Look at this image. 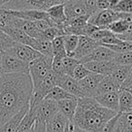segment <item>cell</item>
I'll list each match as a JSON object with an SVG mask.
<instances>
[{"label": "cell", "instance_id": "e575fe53", "mask_svg": "<svg viewBox=\"0 0 132 132\" xmlns=\"http://www.w3.org/2000/svg\"><path fill=\"white\" fill-rule=\"evenodd\" d=\"M114 62L117 64H120V65L132 66V51L117 53Z\"/></svg>", "mask_w": 132, "mask_h": 132}, {"label": "cell", "instance_id": "7a4b0ae2", "mask_svg": "<svg viewBox=\"0 0 132 132\" xmlns=\"http://www.w3.org/2000/svg\"><path fill=\"white\" fill-rule=\"evenodd\" d=\"M119 112L102 107L94 98L78 99L73 124L88 132H100L104 125Z\"/></svg>", "mask_w": 132, "mask_h": 132}, {"label": "cell", "instance_id": "11a10c76", "mask_svg": "<svg viewBox=\"0 0 132 132\" xmlns=\"http://www.w3.org/2000/svg\"><path fill=\"white\" fill-rule=\"evenodd\" d=\"M29 132H33V128H32V129L31 130H30V131Z\"/></svg>", "mask_w": 132, "mask_h": 132}, {"label": "cell", "instance_id": "4316f807", "mask_svg": "<svg viewBox=\"0 0 132 132\" xmlns=\"http://www.w3.org/2000/svg\"><path fill=\"white\" fill-rule=\"evenodd\" d=\"M132 66L129 65H120V64H117L114 67V69L112 70L110 76L120 85V87L122 86V84L125 82V81L127 80L128 76V73L130 72Z\"/></svg>", "mask_w": 132, "mask_h": 132}, {"label": "cell", "instance_id": "5b68a950", "mask_svg": "<svg viewBox=\"0 0 132 132\" xmlns=\"http://www.w3.org/2000/svg\"><path fill=\"white\" fill-rule=\"evenodd\" d=\"M55 86H57V75L53 71H51L49 74L44 79V81L36 88L33 89V94L30 101L29 108H35L38 106L39 103L48 95V93Z\"/></svg>", "mask_w": 132, "mask_h": 132}, {"label": "cell", "instance_id": "ba28073f", "mask_svg": "<svg viewBox=\"0 0 132 132\" xmlns=\"http://www.w3.org/2000/svg\"><path fill=\"white\" fill-rule=\"evenodd\" d=\"M119 19V13L111 9L101 10L90 15L88 23L100 28H107L111 23Z\"/></svg>", "mask_w": 132, "mask_h": 132}, {"label": "cell", "instance_id": "f546056e", "mask_svg": "<svg viewBox=\"0 0 132 132\" xmlns=\"http://www.w3.org/2000/svg\"><path fill=\"white\" fill-rule=\"evenodd\" d=\"M63 41L67 56L72 57L74 51L77 48L78 42H79V36L74 35H63Z\"/></svg>", "mask_w": 132, "mask_h": 132}, {"label": "cell", "instance_id": "3957f363", "mask_svg": "<svg viewBox=\"0 0 132 132\" xmlns=\"http://www.w3.org/2000/svg\"><path fill=\"white\" fill-rule=\"evenodd\" d=\"M53 60V57L41 55L29 63V75L34 89L36 88L52 71Z\"/></svg>", "mask_w": 132, "mask_h": 132}, {"label": "cell", "instance_id": "d6a6232c", "mask_svg": "<svg viewBox=\"0 0 132 132\" xmlns=\"http://www.w3.org/2000/svg\"><path fill=\"white\" fill-rule=\"evenodd\" d=\"M62 63H63V66H64L65 73L67 74V75L72 76L74 70H75L76 67L81 63V62H80L78 59L73 58V57L66 56L62 59Z\"/></svg>", "mask_w": 132, "mask_h": 132}, {"label": "cell", "instance_id": "7dc6e473", "mask_svg": "<svg viewBox=\"0 0 132 132\" xmlns=\"http://www.w3.org/2000/svg\"><path fill=\"white\" fill-rule=\"evenodd\" d=\"M96 7L98 11L110 9V0H97Z\"/></svg>", "mask_w": 132, "mask_h": 132}, {"label": "cell", "instance_id": "9f6ffc18", "mask_svg": "<svg viewBox=\"0 0 132 132\" xmlns=\"http://www.w3.org/2000/svg\"><path fill=\"white\" fill-rule=\"evenodd\" d=\"M1 74H2V73H1V72H0V78H1Z\"/></svg>", "mask_w": 132, "mask_h": 132}, {"label": "cell", "instance_id": "603a6c76", "mask_svg": "<svg viewBox=\"0 0 132 132\" xmlns=\"http://www.w3.org/2000/svg\"><path fill=\"white\" fill-rule=\"evenodd\" d=\"M121 87L110 75H107L100 82L97 89V95L112 92H119ZM96 95V96H97ZM95 96V97H96Z\"/></svg>", "mask_w": 132, "mask_h": 132}, {"label": "cell", "instance_id": "d4e9b609", "mask_svg": "<svg viewBox=\"0 0 132 132\" xmlns=\"http://www.w3.org/2000/svg\"><path fill=\"white\" fill-rule=\"evenodd\" d=\"M32 48L36 50L37 52L42 55L53 57V45H52V41L48 40L46 38H39L34 39L32 43Z\"/></svg>", "mask_w": 132, "mask_h": 132}, {"label": "cell", "instance_id": "e0dca14e", "mask_svg": "<svg viewBox=\"0 0 132 132\" xmlns=\"http://www.w3.org/2000/svg\"><path fill=\"white\" fill-rule=\"evenodd\" d=\"M102 107L112 111L119 112V92L102 93L94 97Z\"/></svg>", "mask_w": 132, "mask_h": 132}, {"label": "cell", "instance_id": "83f0119b", "mask_svg": "<svg viewBox=\"0 0 132 132\" xmlns=\"http://www.w3.org/2000/svg\"><path fill=\"white\" fill-rule=\"evenodd\" d=\"M115 132H132L131 112H124L119 114Z\"/></svg>", "mask_w": 132, "mask_h": 132}, {"label": "cell", "instance_id": "bcb514c9", "mask_svg": "<svg viewBox=\"0 0 132 132\" xmlns=\"http://www.w3.org/2000/svg\"><path fill=\"white\" fill-rule=\"evenodd\" d=\"M48 18H49V17H48ZM35 24H36V26L38 27V29L42 32L45 31L46 29H48V28L53 26L51 23H50L49 19H43V20L35 21Z\"/></svg>", "mask_w": 132, "mask_h": 132}, {"label": "cell", "instance_id": "52a82bcc", "mask_svg": "<svg viewBox=\"0 0 132 132\" xmlns=\"http://www.w3.org/2000/svg\"><path fill=\"white\" fill-rule=\"evenodd\" d=\"M6 53H10V54L17 57V58L27 62V63H30L34 60H35L42 55L39 52L32 48L31 46L22 44H17V43H15V44L10 49H8Z\"/></svg>", "mask_w": 132, "mask_h": 132}, {"label": "cell", "instance_id": "db71d44e", "mask_svg": "<svg viewBox=\"0 0 132 132\" xmlns=\"http://www.w3.org/2000/svg\"><path fill=\"white\" fill-rule=\"evenodd\" d=\"M47 132H52V131H51V130H50V129H49V128H47Z\"/></svg>", "mask_w": 132, "mask_h": 132}, {"label": "cell", "instance_id": "30bf717a", "mask_svg": "<svg viewBox=\"0 0 132 132\" xmlns=\"http://www.w3.org/2000/svg\"><path fill=\"white\" fill-rule=\"evenodd\" d=\"M101 44V43L98 42V41H95L92 37L86 36V35H81V36H79V42H78L77 48L74 51L72 57L75 59H78L79 61L81 60L85 56L90 54L94 49H96Z\"/></svg>", "mask_w": 132, "mask_h": 132}, {"label": "cell", "instance_id": "ab89813d", "mask_svg": "<svg viewBox=\"0 0 132 132\" xmlns=\"http://www.w3.org/2000/svg\"><path fill=\"white\" fill-rule=\"evenodd\" d=\"M90 73V72L85 67L84 64L80 63L75 68V70H74L72 77H73L76 81H81V80L84 79V78L86 77V76H88Z\"/></svg>", "mask_w": 132, "mask_h": 132}, {"label": "cell", "instance_id": "f5cc1de1", "mask_svg": "<svg viewBox=\"0 0 132 132\" xmlns=\"http://www.w3.org/2000/svg\"><path fill=\"white\" fill-rule=\"evenodd\" d=\"M73 132H88V131H86V130H83V129H81V128H78V127L75 126Z\"/></svg>", "mask_w": 132, "mask_h": 132}, {"label": "cell", "instance_id": "8d00e7d4", "mask_svg": "<svg viewBox=\"0 0 132 132\" xmlns=\"http://www.w3.org/2000/svg\"><path fill=\"white\" fill-rule=\"evenodd\" d=\"M62 28L56 27V26H52V27L48 28L45 31L43 32V35H44V38L48 39V40H50V41H53V39L58 36H63L64 32Z\"/></svg>", "mask_w": 132, "mask_h": 132}, {"label": "cell", "instance_id": "7402d4cb", "mask_svg": "<svg viewBox=\"0 0 132 132\" xmlns=\"http://www.w3.org/2000/svg\"><path fill=\"white\" fill-rule=\"evenodd\" d=\"M37 115V106L35 108H29L28 111L23 118L18 128L15 132H29L33 128Z\"/></svg>", "mask_w": 132, "mask_h": 132}, {"label": "cell", "instance_id": "680465c9", "mask_svg": "<svg viewBox=\"0 0 132 132\" xmlns=\"http://www.w3.org/2000/svg\"><path fill=\"white\" fill-rule=\"evenodd\" d=\"M131 113H132V110H131Z\"/></svg>", "mask_w": 132, "mask_h": 132}, {"label": "cell", "instance_id": "f6af8a7d", "mask_svg": "<svg viewBox=\"0 0 132 132\" xmlns=\"http://www.w3.org/2000/svg\"><path fill=\"white\" fill-rule=\"evenodd\" d=\"M81 1H82L83 5L85 6V7L87 8V10L90 15H93L94 13L98 11L97 7H96L97 0H81Z\"/></svg>", "mask_w": 132, "mask_h": 132}, {"label": "cell", "instance_id": "ffe728a7", "mask_svg": "<svg viewBox=\"0 0 132 132\" xmlns=\"http://www.w3.org/2000/svg\"><path fill=\"white\" fill-rule=\"evenodd\" d=\"M78 104V99H67V100H62V101H57V105H58L59 111L65 116L70 121L73 120L74 114L76 111V108H77Z\"/></svg>", "mask_w": 132, "mask_h": 132}, {"label": "cell", "instance_id": "484cf974", "mask_svg": "<svg viewBox=\"0 0 132 132\" xmlns=\"http://www.w3.org/2000/svg\"><path fill=\"white\" fill-rule=\"evenodd\" d=\"M132 94L126 89H121L119 92V112H131Z\"/></svg>", "mask_w": 132, "mask_h": 132}, {"label": "cell", "instance_id": "5bb4252c", "mask_svg": "<svg viewBox=\"0 0 132 132\" xmlns=\"http://www.w3.org/2000/svg\"><path fill=\"white\" fill-rule=\"evenodd\" d=\"M116 53H117L110 50V48L101 44L96 49H94L90 54L80 60V62L81 63H84L92 61H114Z\"/></svg>", "mask_w": 132, "mask_h": 132}, {"label": "cell", "instance_id": "1f68e13d", "mask_svg": "<svg viewBox=\"0 0 132 132\" xmlns=\"http://www.w3.org/2000/svg\"><path fill=\"white\" fill-rule=\"evenodd\" d=\"M129 26L130 24L128 22L119 18L118 20L114 21L113 23H111L107 28L110 31H111L113 34L118 35H123V34L126 33L128 30V28H129Z\"/></svg>", "mask_w": 132, "mask_h": 132}, {"label": "cell", "instance_id": "8992f818", "mask_svg": "<svg viewBox=\"0 0 132 132\" xmlns=\"http://www.w3.org/2000/svg\"><path fill=\"white\" fill-rule=\"evenodd\" d=\"M29 73V63L4 52L2 54V73Z\"/></svg>", "mask_w": 132, "mask_h": 132}, {"label": "cell", "instance_id": "d590c367", "mask_svg": "<svg viewBox=\"0 0 132 132\" xmlns=\"http://www.w3.org/2000/svg\"><path fill=\"white\" fill-rule=\"evenodd\" d=\"M15 41L4 31H0V52H6L15 44Z\"/></svg>", "mask_w": 132, "mask_h": 132}, {"label": "cell", "instance_id": "6f0895ef", "mask_svg": "<svg viewBox=\"0 0 132 132\" xmlns=\"http://www.w3.org/2000/svg\"><path fill=\"white\" fill-rule=\"evenodd\" d=\"M0 31H1V27H0Z\"/></svg>", "mask_w": 132, "mask_h": 132}, {"label": "cell", "instance_id": "681fc988", "mask_svg": "<svg viewBox=\"0 0 132 132\" xmlns=\"http://www.w3.org/2000/svg\"><path fill=\"white\" fill-rule=\"evenodd\" d=\"M74 128H75V125L73 124V122L69 121L68 124L66 125V128H65V129H64V132H73Z\"/></svg>", "mask_w": 132, "mask_h": 132}, {"label": "cell", "instance_id": "60d3db41", "mask_svg": "<svg viewBox=\"0 0 132 132\" xmlns=\"http://www.w3.org/2000/svg\"><path fill=\"white\" fill-rule=\"evenodd\" d=\"M113 33H112L111 31H110L108 28H100L99 27L95 32H93V33L90 36H89V37H92V38L94 39L95 41H98V42L101 43V40H103V39L106 38V37L111 35Z\"/></svg>", "mask_w": 132, "mask_h": 132}, {"label": "cell", "instance_id": "74e56055", "mask_svg": "<svg viewBox=\"0 0 132 132\" xmlns=\"http://www.w3.org/2000/svg\"><path fill=\"white\" fill-rule=\"evenodd\" d=\"M113 11L117 13H132V0H119Z\"/></svg>", "mask_w": 132, "mask_h": 132}, {"label": "cell", "instance_id": "4dcf8cb0", "mask_svg": "<svg viewBox=\"0 0 132 132\" xmlns=\"http://www.w3.org/2000/svg\"><path fill=\"white\" fill-rule=\"evenodd\" d=\"M52 45H53V57H61L64 58L67 56V53L65 51V46H64L63 36H58L52 41Z\"/></svg>", "mask_w": 132, "mask_h": 132}, {"label": "cell", "instance_id": "816d5d0a", "mask_svg": "<svg viewBox=\"0 0 132 132\" xmlns=\"http://www.w3.org/2000/svg\"><path fill=\"white\" fill-rule=\"evenodd\" d=\"M2 54L3 53L0 52V72L2 73Z\"/></svg>", "mask_w": 132, "mask_h": 132}, {"label": "cell", "instance_id": "836d02e7", "mask_svg": "<svg viewBox=\"0 0 132 132\" xmlns=\"http://www.w3.org/2000/svg\"><path fill=\"white\" fill-rule=\"evenodd\" d=\"M13 18L14 15L11 14L9 9H6L4 6H0V27H1V30L9 26Z\"/></svg>", "mask_w": 132, "mask_h": 132}, {"label": "cell", "instance_id": "f1b7e54d", "mask_svg": "<svg viewBox=\"0 0 132 132\" xmlns=\"http://www.w3.org/2000/svg\"><path fill=\"white\" fill-rule=\"evenodd\" d=\"M46 99L53 100L55 101H62V100H67V99H75L76 97H74L73 95H72L71 93H69L68 92H66L64 89L61 88L59 86H55L51 92L48 93V95L46 96ZM44 98V99H45ZM77 99V98H76Z\"/></svg>", "mask_w": 132, "mask_h": 132}, {"label": "cell", "instance_id": "9c48e42d", "mask_svg": "<svg viewBox=\"0 0 132 132\" xmlns=\"http://www.w3.org/2000/svg\"><path fill=\"white\" fill-rule=\"evenodd\" d=\"M104 75L90 72L84 79L79 81V85L84 97L94 98L97 95V89Z\"/></svg>", "mask_w": 132, "mask_h": 132}, {"label": "cell", "instance_id": "ac0fdd59", "mask_svg": "<svg viewBox=\"0 0 132 132\" xmlns=\"http://www.w3.org/2000/svg\"><path fill=\"white\" fill-rule=\"evenodd\" d=\"M10 12L14 16L33 22L48 19L49 17L47 12L42 10H10Z\"/></svg>", "mask_w": 132, "mask_h": 132}, {"label": "cell", "instance_id": "b9f144b4", "mask_svg": "<svg viewBox=\"0 0 132 132\" xmlns=\"http://www.w3.org/2000/svg\"><path fill=\"white\" fill-rule=\"evenodd\" d=\"M119 112L117 114L116 116H114L112 119H110L106 124L104 125L102 128L101 129L100 132H115L116 130V127H117V122H118V119H119Z\"/></svg>", "mask_w": 132, "mask_h": 132}, {"label": "cell", "instance_id": "ee69618b", "mask_svg": "<svg viewBox=\"0 0 132 132\" xmlns=\"http://www.w3.org/2000/svg\"><path fill=\"white\" fill-rule=\"evenodd\" d=\"M123 40L119 39L115 34H112L111 35L106 37L103 40L101 41V44H110V45H117V44H119Z\"/></svg>", "mask_w": 132, "mask_h": 132}, {"label": "cell", "instance_id": "8fae6325", "mask_svg": "<svg viewBox=\"0 0 132 132\" xmlns=\"http://www.w3.org/2000/svg\"><path fill=\"white\" fill-rule=\"evenodd\" d=\"M57 86L64 89L66 92H68L69 93L73 95L77 99L84 97L81 88H80L79 81H76L72 76L67 75V74L63 76L57 75Z\"/></svg>", "mask_w": 132, "mask_h": 132}, {"label": "cell", "instance_id": "277c9868", "mask_svg": "<svg viewBox=\"0 0 132 132\" xmlns=\"http://www.w3.org/2000/svg\"><path fill=\"white\" fill-rule=\"evenodd\" d=\"M68 0H11L3 6L9 10H42L47 11L55 5L64 4Z\"/></svg>", "mask_w": 132, "mask_h": 132}, {"label": "cell", "instance_id": "f35d334b", "mask_svg": "<svg viewBox=\"0 0 132 132\" xmlns=\"http://www.w3.org/2000/svg\"><path fill=\"white\" fill-rule=\"evenodd\" d=\"M62 59L61 57H53V64H52V71L58 76H63L65 75V70H64V66L62 63Z\"/></svg>", "mask_w": 132, "mask_h": 132}, {"label": "cell", "instance_id": "d6986e66", "mask_svg": "<svg viewBox=\"0 0 132 132\" xmlns=\"http://www.w3.org/2000/svg\"><path fill=\"white\" fill-rule=\"evenodd\" d=\"M5 33H6L15 43L17 44H26V45H32L34 38L30 37L29 35H27L24 33L23 30H21L20 28L15 27L13 26H7L6 27H5L2 30Z\"/></svg>", "mask_w": 132, "mask_h": 132}, {"label": "cell", "instance_id": "cb8c5ba5", "mask_svg": "<svg viewBox=\"0 0 132 132\" xmlns=\"http://www.w3.org/2000/svg\"><path fill=\"white\" fill-rule=\"evenodd\" d=\"M69 119L62 115L60 111L56 113L49 121H47V128L52 132H64L66 125L68 124Z\"/></svg>", "mask_w": 132, "mask_h": 132}, {"label": "cell", "instance_id": "7c38bea8", "mask_svg": "<svg viewBox=\"0 0 132 132\" xmlns=\"http://www.w3.org/2000/svg\"><path fill=\"white\" fill-rule=\"evenodd\" d=\"M64 11H65L67 21H71L76 17L85 15H90L87 8L83 5L81 0H68L64 3Z\"/></svg>", "mask_w": 132, "mask_h": 132}, {"label": "cell", "instance_id": "9a60e30c", "mask_svg": "<svg viewBox=\"0 0 132 132\" xmlns=\"http://www.w3.org/2000/svg\"><path fill=\"white\" fill-rule=\"evenodd\" d=\"M84 66L90 72L101 74V75H110L112 70L116 66L114 61H92L84 62Z\"/></svg>", "mask_w": 132, "mask_h": 132}, {"label": "cell", "instance_id": "4fadbf2b", "mask_svg": "<svg viewBox=\"0 0 132 132\" xmlns=\"http://www.w3.org/2000/svg\"><path fill=\"white\" fill-rule=\"evenodd\" d=\"M59 112L57 101L50 99H44L37 106V117L44 119L46 123Z\"/></svg>", "mask_w": 132, "mask_h": 132}, {"label": "cell", "instance_id": "c3c4849f", "mask_svg": "<svg viewBox=\"0 0 132 132\" xmlns=\"http://www.w3.org/2000/svg\"><path fill=\"white\" fill-rule=\"evenodd\" d=\"M130 88H132V67L130 69V72L128 73V78H127L125 82L121 86V89H130Z\"/></svg>", "mask_w": 132, "mask_h": 132}, {"label": "cell", "instance_id": "f907efd6", "mask_svg": "<svg viewBox=\"0 0 132 132\" xmlns=\"http://www.w3.org/2000/svg\"><path fill=\"white\" fill-rule=\"evenodd\" d=\"M11 0H0V6H5V5H6L7 3H9Z\"/></svg>", "mask_w": 132, "mask_h": 132}, {"label": "cell", "instance_id": "44dd1931", "mask_svg": "<svg viewBox=\"0 0 132 132\" xmlns=\"http://www.w3.org/2000/svg\"><path fill=\"white\" fill-rule=\"evenodd\" d=\"M28 110H29V106L23 109L21 111H19L17 114L13 116L11 119H8L6 122H5L0 127V132H15L16 128H18L20 122L22 121L23 118L28 111Z\"/></svg>", "mask_w": 132, "mask_h": 132}, {"label": "cell", "instance_id": "6da1fadb", "mask_svg": "<svg viewBox=\"0 0 132 132\" xmlns=\"http://www.w3.org/2000/svg\"><path fill=\"white\" fill-rule=\"evenodd\" d=\"M29 73H2L0 78V127L28 107L33 94Z\"/></svg>", "mask_w": 132, "mask_h": 132}, {"label": "cell", "instance_id": "7bdbcfd3", "mask_svg": "<svg viewBox=\"0 0 132 132\" xmlns=\"http://www.w3.org/2000/svg\"><path fill=\"white\" fill-rule=\"evenodd\" d=\"M33 132H47V124L44 119L36 116V119L33 126Z\"/></svg>", "mask_w": 132, "mask_h": 132}, {"label": "cell", "instance_id": "2e32d148", "mask_svg": "<svg viewBox=\"0 0 132 132\" xmlns=\"http://www.w3.org/2000/svg\"><path fill=\"white\" fill-rule=\"evenodd\" d=\"M46 12H47L48 15H49L48 19H49L52 26L60 28L63 27L66 21H67L65 11H64V4L53 6Z\"/></svg>", "mask_w": 132, "mask_h": 132}]
</instances>
